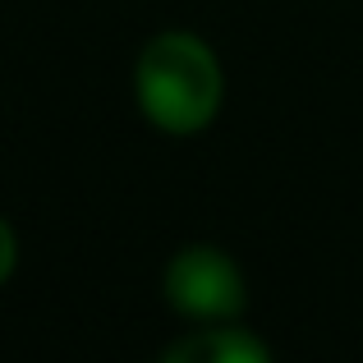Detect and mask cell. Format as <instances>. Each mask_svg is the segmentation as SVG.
I'll use <instances>...</instances> for the list:
<instances>
[{
	"mask_svg": "<svg viewBox=\"0 0 363 363\" xmlns=\"http://www.w3.org/2000/svg\"><path fill=\"white\" fill-rule=\"evenodd\" d=\"M133 101L161 133H203L221 116L225 101V69L216 51L189 28H166L147 37L133 65Z\"/></svg>",
	"mask_w": 363,
	"mask_h": 363,
	"instance_id": "obj_1",
	"label": "cell"
},
{
	"mask_svg": "<svg viewBox=\"0 0 363 363\" xmlns=\"http://www.w3.org/2000/svg\"><path fill=\"white\" fill-rule=\"evenodd\" d=\"M161 290L179 318L194 322H235L248 303L240 262L216 244H184L166 262Z\"/></svg>",
	"mask_w": 363,
	"mask_h": 363,
	"instance_id": "obj_2",
	"label": "cell"
},
{
	"mask_svg": "<svg viewBox=\"0 0 363 363\" xmlns=\"http://www.w3.org/2000/svg\"><path fill=\"white\" fill-rule=\"evenodd\" d=\"M157 363H276L267 340L230 322H203L198 331L170 340Z\"/></svg>",
	"mask_w": 363,
	"mask_h": 363,
	"instance_id": "obj_3",
	"label": "cell"
},
{
	"mask_svg": "<svg viewBox=\"0 0 363 363\" xmlns=\"http://www.w3.org/2000/svg\"><path fill=\"white\" fill-rule=\"evenodd\" d=\"M14 267H18V235H14V225L0 216V285L14 276Z\"/></svg>",
	"mask_w": 363,
	"mask_h": 363,
	"instance_id": "obj_4",
	"label": "cell"
}]
</instances>
